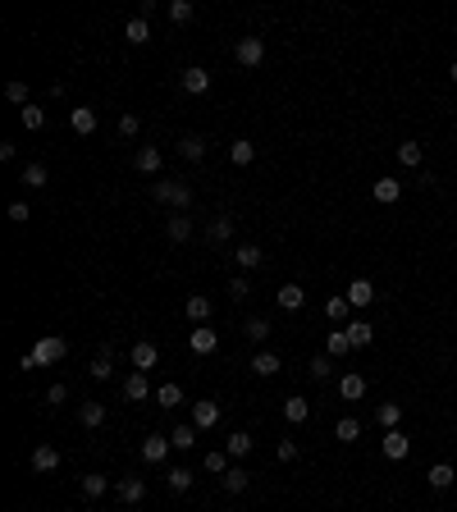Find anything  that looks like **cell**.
I'll list each match as a JSON object with an SVG mask.
<instances>
[{"label":"cell","instance_id":"1","mask_svg":"<svg viewBox=\"0 0 457 512\" xmlns=\"http://www.w3.org/2000/svg\"><path fill=\"white\" fill-rule=\"evenodd\" d=\"M151 197H156V201H165V206H174V210L192 206V188L178 183V179H160V183H151Z\"/></svg>","mask_w":457,"mask_h":512},{"label":"cell","instance_id":"2","mask_svg":"<svg viewBox=\"0 0 457 512\" xmlns=\"http://www.w3.org/2000/svg\"><path fill=\"white\" fill-rule=\"evenodd\" d=\"M65 338H55V334H46V338H37V348L28 352L33 357V366H55V361H65Z\"/></svg>","mask_w":457,"mask_h":512},{"label":"cell","instance_id":"3","mask_svg":"<svg viewBox=\"0 0 457 512\" xmlns=\"http://www.w3.org/2000/svg\"><path fill=\"white\" fill-rule=\"evenodd\" d=\"M233 60H238L242 69H256L265 60V42H261V37H242V42L233 46Z\"/></svg>","mask_w":457,"mask_h":512},{"label":"cell","instance_id":"4","mask_svg":"<svg viewBox=\"0 0 457 512\" xmlns=\"http://www.w3.org/2000/svg\"><path fill=\"white\" fill-rule=\"evenodd\" d=\"M380 453L389 462H403L407 453H412V439L403 435V430H384V439H380Z\"/></svg>","mask_w":457,"mask_h":512},{"label":"cell","instance_id":"5","mask_svg":"<svg viewBox=\"0 0 457 512\" xmlns=\"http://www.w3.org/2000/svg\"><path fill=\"white\" fill-rule=\"evenodd\" d=\"M188 348L197 352V357H210V352L219 348V334L210 325H201V329H192V334H188Z\"/></svg>","mask_w":457,"mask_h":512},{"label":"cell","instance_id":"6","mask_svg":"<svg viewBox=\"0 0 457 512\" xmlns=\"http://www.w3.org/2000/svg\"><path fill=\"white\" fill-rule=\"evenodd\" d=\"M165 453H169V435H147L142 439V462H147V467L165 462Z\"/></svg>","mask_w":457,"mask_h":512},{"label":"cell","instance_id":"7","mask_svg":"<svg viewBox=\"0 0 457 512\" xmlns=\"http://www.w3.org/2000/svg\"><path fill=\"white\" fill-rule=\"evenodd\" d=\"M183 92H192V97H206L210 92V74L201 65H188L183 69Z\"/></svg>","mask_w":457,"mask_h":512},{"label":"cell","instance_id":"8","mask_svg":"<svg viewBox=\"0 0 457 512\" xmlns=\"http://www.w3.org/2000/svg\"><path fill=\"white\" fill-rule=\"evenodd\" d=\"M228 238H233V215H215L206 224V242H210V247H224Z\"/></svg>","mask_w":457,"mask_h":512},{"label":"cell","instance_id":"9","mask_svg":"<svg viewBox=\"0 0 457 512\" xmlns=\"http://www.w3.org/2000/svg\"><path fill=\"white\" fill-rule=\"evenodd\" d=\"M133 165H138V174H160L165 156H160V147H138V156H133Z\"/></svg>","mask_w":457,"mask_h":512},{"label":"cell","instance_id":"10","mask_svg":"<svg viewBox=\"0 0 457 512\" xmlns=\"http://www.w3.org/2000/svg\"><path fill=\"white\" fill-rule=\"evenodd\" d=\"M192 425L197 430H215L219 425V403H210V398L206 403H192Z\"/></svg>","mask_w":457,"mask_h":512},{"label":"cell","instance_id":"11","mask_svg":"<svg viewBox=\"0 0 457 512\" xmlns=\"http://www.w3.org/2000/svg\"><path fill=\"white\" fill-rule=\"evenodd\" d=\"M156 361H160V348H156L151 338H142V343H133V366H138V371H151Z\"/></svg>","mask_w":457,"mask_h":512},{"label":"cell","instance_id":"12","mask_svg":"<svg viewBox=\"0 0 457 512\" xmlns=\"http://www.w3.org/2000/svg\"><path fill=\"white\" fill-rule=\"evenodd\" d=\"M183 311H188V320H192V325H206L215 306H210V297H206V293H192V297H188V306H183Z\"/></svg>","mask_w":457,"mask_h":512},{"label":"cell","instance_id":"13","mask_svg":"<svg viewBox=\"0 0 457 512\" xmlns=\"http://www.w3.org/2000/svg\"><path fill=\"white\" fill-rule=\"evenodd\" d=\"M343 297H348L352 306H370V302H375V283H370V279H352Z\"/></svg>","mask_w":457,"mask_h":512},{"label":"cell","instance_id":"14","mask_svg":"<svg viewBox=\"0 0 457 512\" xmlns=\"http://www.w3.org/2000/svg\"><path fill=\"white\" fill-rule=\"evenodd\" d=\"M370 192H375V201H380V206H393V201L403 197V183H398V179H375V188H370Z\"/></svg>","mask_w":457,"mask_h":512},{"label":"cell","instance_id":"15","mask_svg":"<svg viewBox=\"0 0 457 512\" xmlns=\"http://www.w3.org/2000/svg\"><path fill=\"white\" fill-rule=\"evenodd\" d=\"M60 467V448L55 444H37L33 448V471H55Z\"/></svg>","mask_w":457,"mask_h":512},{"label":"cell","instance_id":"16","mask_svg":"<svg viewBox=\"0 0 457 512\" xmlns=\"http://www.w3.org/2000/svg\"><path fill=\"white\" fill-rule=\"evenodd\" d=\"M69 124H74L78 138H88V133H97V110H92V106H78L74 115H69Z\"/></svg>","mask_w":457,"mask_h":512},{"label":"cell","instance_id":"17","mask_svg":"<svg viewBox=\"0 0 457 512\" xmlns=\"http://www.w3.org/2000/svg\"><path fill=\"white\" fill-rule=\"evenodd\" d=\"M274 302H279L283 311H297V306L306 302V288H302V283H283L279 293H274Z\"/></svg>","mask_w":457,"mask_h":512},{"label":"cell","instance_id":"18","mask_svg":"<svg viewBox=\"0 0 457 512\" xmlns=\"http://www.w3.org/2000/svg\"><path fill=\"white\" fill-rule=\"evenodd\" d=\"M119 499L124 503H142V499H147V480H142V476H124L119 480Z\"/></svg>","mask_w":457,"mask_h":512},{"label":"cell","instance_id":"19","mask_svg":"<svg viewBox=\"0 0 457 512\" xmlns=\"http://www.w3.org/2000/svg\"><path fill=\"white\" fill-rule=\"evenodd\" d=\"M233 261H238L242 270H256V265L265 261V251L256 247V242H242V247H233Z\"/></svg>","mask_w":457,"mask_h":512},{"label":"cell","instance_id":"20","mask_svg":"<svg viewBox=\"0 0 457 512\" xmlns=\"http://www.w3.org/2000/svg\"><path fill=\"white\" fill-rule=\"evenodd\" d=\"M151 393V384H147V371H133L128 380H124V398H133V403H142Z\"/></svg>","mask_w":457,"mask_h":512},{"label":"cell","instance_id":"21","mask_svg":"<svg viewBox=\"0 0 457 512\" xmlns=\"http://www.w3.org/2000/svg\"><path fill=\"white\" fill-rule=\"evenodd\" d=\"M352 338V348H370L375 343V325H366V320H352V325H343Z\"/></svg>","mask_w":457,"mask_h":512},{"label":"cell","instance_id":"22","mask_svg":"<svg viewBox=\"0 0 457 512\" xmlns=\"http://www.w3.org/2000/svg\"><path fill=\"white\" fill-rule=\"evenodd\" d=\"M110 361H115V352H110V348H101L97 357H92L88 375H92V380H110V375H115V366H110Z\"/></svg>","mask_w":457,"mask_h":512},{"label":"cell","instance_id":"23","mask_svg":"<svg viewBox=\"0 0 457 512\" xmlns=\"http://www.w3.org/2000/svg\"><path fill=\"white\" fill-rule=\"evenodd\" d=\"M78 421L88 425V430H101L106 425V403H83L78 407Z\"/></svg>","mask_w":457,"mask_h":512},{"label":"cell","instance_id":"24","mask_svg":"<svg viewBox=\"0 0 457 512\" xmlns=\"http://www.w3.org/2000/svg\"><path fill=\"white\" fill-rule=\"evenodd\" d=\"M325 352H329V357H348V352H352V338H348V329H329V338H325Z\"/></svg>","mask_w":457,"mask_h":512},{"label":"cell","instance_id":"25","mask_svg":"<svg viewBox=\"0 0 457 512\" xmlns=\"http://www.w3.org/2000/svg\"><path fill=\"white\" fill-rule=\"evenodd\" d=\"M178 156H183V160H201V156H206V138H197V133L178 138Z\"/></svg>","mask_w":457,"mask_h":512},{"label":"cell","instance_id":"26","mask_svg":"<svg viewBox=\"0 0 457 512\" xmlns=\"http://www.w3.org/2000/svg\"><path fill=\"white\" fill-rule=\"evenodd\" d=\"M338 393H343V398H352V403H357V398H366V375H343V380H338Z\"/></svg>","mask_w":457,"mask_h":512},{"label":"cell","instance_id":"27","mask_svg":"<svg viewBox=\"0 0 457 512\" xmlns=\"http://www.w3.org/2000/svg\"><path fill=\"white\" fill-rule=\"evenodd\" d=\"M124 37H128L133 46H142V42H151V28H147V19H142V14H133V19L124 23Z\"/></svg>","mask_w":457,"mask_h":512},{"label":"cell","instance_id":"28","mask_svg":"<svg viewBox=\"0 0 457 512\" xmlns=\"http://www.w3.org/2000/svg\"><path fill=\"white\" fill-rule=\"evenodd\" d=\"M224 453H228V458H247V453H251V435H247V430H233V435L224 439Z\"/></svg>","mask_w":457,"mask_h":512},{"label":"cell","instance_id":"29","mask_svg":"<svg viewBox=\"0 0 457 512\" xmlns=\"http://www.w3.org/2000/svg\"><path fill=\"white\" fill-rule=\"evenodd\" d=\"M425 476H430V490H448V485L457 480V471L448 467V462H435V467L425 471Z\"/></svg>","mask_w":457,"mask_h":512},{"label":"cell","instance_id":"30","mask_svg":"<svg viewBox=\"0 0 457 512\" xmlns=\"http://www.w3.org/2000/svg\"><path fill=\"white\" fill-rule=\"evenodd\" d=\"M306 416H311V403H306V398H288V403H283V421L288 425H302Z\"/></svg>","mask_w":457,"mask_h":512},{"label":"cell","instance_id":"31","mask_svg":"<svg viewBox=\"0 0 457 512\" xmlns=\"http://www.w3.org/2000/svg\"><path fill=\"white\" fill-rule=\"evenodd\" d=\"M165 233H169V242H188V238H192V220H188V215H174L169 224H165Z\"/></svg>","mask_w":457,"mask_h":512},{"label":"cell","instance_id":"32","mask_svg":"<svg viewBox=\"0 0 457 512\" xmlns=\"http://www.w3.org/2000/svg\"><path fill=\"white\" fill-rule=\"evenodd\" d=\"M192 471H188V467H174V471H169V476H165V485H169V490H174V494H188V490H192Z\"/></svg>","mask_w":457,"mask_h":512},{"label":"cell","instance_id":"33","mask_svg":"<svg viewBox=\"0 0 457 512\" xmlns=\"http://www.w3.org/2000/svg\"><path fill=\"white\" fill-rule=\"evenodd\" d=\"M156 403L174 412V407H183V389H178V384H160V389H156Z\"/></svg>","mask_w":457,"mask_h":512},{"label":"cell","instance_id":"34","mask_svg":"<svg viewBox=\"0 0 457 512\" xmlns=\"http://www.w3.org/2000/svg\"><path fill=\"white\" fill-rule=\"evenodd\" d=\"M334 435L343 439V444H357V439H361V421H357V416H343V421L334 425Z\"/></svg>","mask_w":457,"mask_h":512},{"label":"cell","instance_id":"35","mask_svg":"<svg viewBox=\"0 0 457 512\" xmlns=\"http://www.w3.org/2000/svg\"><path fill=\"white\" fill-rule=\"evenodd\" d=\"M165 14H169V23H192V0H169V5H165Z\"/></svg>","mask_w":457,"mask_h":512},{"label":"cell","instance_id":"36","mask_svg":"<svg viewBox=\"0 0 457 512\" xmlns=\"http://www.w3.org/2000/svg\"><path fill=\"white\" fill-rule=\"evenodd\" d=\"M228 160H233V165H251V160H256V147H251L247 138H238L233 147H228Z\"/></svg>","mask_w":457,"mask_h":512},{"label":"cell","instance_id":"37","mask_svg":"<svg viewBox=\"0 0 457 512\" xmlns=\"http://www.w3.org/2000/svg\"><path fill=\"white\" fill-rule=\"evenodd\" d=\"M19 124H23L28 133L46 129V110H37V106H23V110H19Z\"/></svg>","mask_w":457,"mask_h":512},{"label":"cell","instance_id":"38","mask_svg":"<svg viewBox=\"0 0 457 512\" xmlns=\"http://www.w3.org/2000/svg\"><path fill=\"white\" fill-rule=\"evenodd\" d=\"M242 334H247L251 343H265V338H270L274 329H270V320H265V316H251V320H247V329H242Z\"/></svg>","mask_w":457,"mask_h":512},{"label":"cell","instance_id":"39","mask_svg":"<svg viewBox=\"0 0 457 512\" xmlns=\"http://www.w3.org/2000/svg\"><path fill=\"white\" fill-rule=\"evenodd\" d=\"M375 421H380L384 430H398V421H403V407H398V403H380V412H375Z\"/></svg>","mask_w":457,"mask_h":512},{"label":"cell","instance_id":"40","mask_svg":"<svg viewBox=\"0 0 457 512\" xmlns=\"http://www.w3.org/2000/svg\"><path fill=\"white\" fill-rule=\"evenodd\" d=\"M247 366H251L256 375H274V371H279V357H274V352H256Z\"/></svg>","mask_w":457,"mask_h":512},{"label":"cell","instance_id":"41","mask_svg":"<svg viewBox=\"0 0 457 512\" xmlns=\"http://www.w3.org/2000/svg\"><path fill=\"white\" fill-rule=\"evenodd\" d=\"M421 142H398V160L407 165V170H416V165H421Z\"/></svg>","mask_w":457,"mask_h":512},{"label":"cell","instance_id":"42","mask_svg":"<svg viewBox=\"0 0 457 512\" xmlns=\"http://www.w3.org/2000/svg\"><path fill=\"white\" fill-rule=\"evenodd\" d=\"M110 490V480L101 476V471H92V476H83V494H88V499H101V494Z\"/></svg>","mask_w":457,"mask_h":512},{"label":"cell","instance_id":"43","mask_svg":"<svg viewBox=\"0 0 457 512\" xmlns=\"http://www.w3.org/2000/svg\"><path fill=\"white\" fill-rule=\"evenodd\" d=\"M228 462H233V458H228L224 448H210V453H206V471H210V476H224Z\"/></svg>","mask_w":457,"mask_h":512},{"label":"cell","instance_id":"44","mask_svg":"<svg viewBox=\"0 0 457 512\" xmlns=\"http://www.w3.org/2000/svg\"><path fill=\"white\" fill-rule=\"evenodd\" d=\"M306 375H311V380H329V375H334V357H329V352H325V357H316L311 366H306Z\"/></svg>","mask_w":457,"mask_h":512},{"label":"cell","instance_id":"45","mask_svg":"<svg viewBox=\"0 0 457 512\" xmlns=\"http://www.w3.org/2000/svg\"><path fill=\"white\" fill-rule=\"evenodd\" d=\"M224 490L228 494H242V490H247V471H242V467H228L224 471Z\"/></svg>","mask_w":457,"mask_h":512},{"label":"cell","instance_id":"46","mask_svg":"<svg viewBox=\"0 0 457 512\" xmlns=\"http://www.w3.org/2000/svg\"><path fill=\"white\" fill-rule=\"evenodd\" d=\"M169 444H174V448H192V444H197V425H174Z\"/></svg>","mask_w":457,"mask_h":512},{"label":"cell","instance_id":"47","mask_svg":"<svg viewBox=\"0 0 457 512\" xmlns=\"http://www.w3.org/2000/svg\"><path fill=\"white\" fill-rule=\"evenodd\" d=\"M348 311H352V302H348V297H329V302H325V316H329V320H343Z\"/></svg>","mask_w":457,"mask_h":512},{"label":"cell","instance_id":"48","mask_svg":"<svg viewBox=\"0 0 457 512\" xmlns=\"http://www.w3.org/2000/svg\"><path fill=\"white\" fill-rule=\"evenodd\" d=\"M46 179H51V174H46V165H28V170H23V183H28V188H46Z\"/></svg>","mask_w":457,"mask_h":512},{"label":"cell","instance_id":"49","mask_svg":"<svg viewBox=\"0 0 457 512\" xmlns=\"http://www.w3.org/2000/svg\"><path fill=\"white\" fill-rule=\"evenodd\" d=\"M5 97H10L14 106H33V101H28V88H23L19 78H14V83H5Z\"/></svg>","mask_w":457,"mask_h":512},{"label":"cell","instance_id":"50","mask_svg":"<svg viewBox=\"0 0 457 512\" xmlns=\"http://www.w3.org/2000/svg\"><path fill=\"white\" fill-rule=\"evenodd\" d=\"M274 458H279V462H297V444H293V439H279Z\"/></svg>","mask_w":457,"mask_h":512},{"label":"cell","instance_id":"51","mask_svg":"<svg viewBox=\"0 0 457 512\" xmlns=\"http://www.w3.org/2000/svg\"><path fill=\"white\" fill-rule=\"evenodd\" d=\"M138 129H142L138 115H119V133H124V138H138Z\"/></svg>","mask_w":457,"mask_h":512},{"label":"cell","instance_id":"52","mask_svg":"<svg viewBox=\"0 0 457 512\" xmlns=\"http://www.w3.org/2000/svg\"><path fill=\"white\" fill-rule=\"evenodd\" d=\"M228 293H233V297H238V302H242V297L251 293V283H247V279H242V274H238V279H228Z\"/></svg>","mask_w":457,"mask_h":512},{"label":"cell","instance_id":"53","mask_svg":"<svg viewBox=\"0 0 457 512\" xmlns=\"http://www.w3.org/2000/svg\"><path fill=\"white\" fill-rule=\"evenodd\" d=\"M65 398H69L65 384H51V389H46V403H65Z\"/></svg>","mask_w":457,"mask_h":512},{"label":"cell","instance_id":"54","mask_svg":"<svg viewBox=\"0 0 457 512\" xmlns=\"http://www.w3.org/2000/svg\"><path fill=\"white\" fill-rule=\"evenodd\" d=\"M10 220H14V224H28V206H23V201H14V206H10Z\"/></svg>","mask_w":457,"mask_h":512},{"label":"cell","instance_id":"55","mask_svg":"<svg viewBox=\"0 0 457 512\" xmlns=\"http://www.w3.org/2000/svg\"><path fill=\"white\" fill-rule=\"evenodd\" d=\"M448 78H453V83H457V60H453V69H448Z\"/></svg>","mask_w":457,"mask_h":512}]
</instances>
